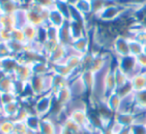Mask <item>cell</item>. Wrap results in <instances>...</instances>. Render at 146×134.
I'll use <instances>...</instances> for the list:
<instances>
[{
  "label": "cell",
  "instance_id": "obj_1",
  "mask_svg": "<svg viewBox=\"0 0 146 134\" xmlns=\"http://www.w3.org/2000/svg\"><path fill=\"white\" fill-rule=\"evenodd\" d=\"M131 85L134 92L146 89V71L137 72L131 79Z\"/></svg>",
  "mask_w": 146,
  "mask_h": 134
},
{
  "label": "cell",
  "instance_id": "obj_2",
  "mask_svg": "<svg viewBox=\"0 0 146 134\" xmlns=\"http://www.w3.org/2000/svg\"><path fill=\"white\" fill-rule=\"evenodd\" d=\"M133 98L137 107H139L140 109L146 110V89L138 92H134Z\"/></svg>",
  "mask_w": 146,
  "mask_h": 134
},
{
  "label": "cell",
  "instance_id": "obj_3",
  "mask_svg": "<svg viewBox=\"0 0 146 134\" xmlns=\"http://www.w3.org/2000/svg\"><path fill=\"white\" fill-rule=\"evenodd\" d=\"M129 51L131 56L137 57L138 55L142 54L144 52V46L138 41L132 39V40L129 41Z\"/></svg>",
  "mask_w": 146,
  "mask_h": 134
},
{
  "label": "cell",
  "instance_id": "obj_4",
  "mask_svg": "<svg viewBox=\"0 0 146 134\" xmlns=\"http://www.w3.org/2000/svg\"><path fill=\"white\" fill-rule=\"evenodd\" d=\"M134 40L138 41V42L141 43L143 46H145L146 45V29L144 28V27L136 32Z\"/></svg>",
  "mask_w": 146,
  "mask_h": 134
},
{
  "label": "cell",
  "instance_id": "obj_5",
  "mask_svg": "<svg viewBox=\"0 0 146 134\" xmlns=\"http://www.w3.org/2000/svg\"><path fill=\"white\" fill-rule=\"evenodd\" d=\"M144 53H145V54H146V45H145V46H144Z\"/></svg>",
  "mask_w": 146,
  "mask_h": 134
},
{
  "label": "cell",
  "instance_id": "obj_6",
  "mask_svg": "<svg viewBox=\"0 0 146 134\" xmlns=\"http://www.w3.org/2000/svg\"><path fill=\"white\" fill-rule=\"evenodd\" d=\"M145 127H146V123H145Z\"/></svg>",
  "mask_w": 146,
  "mask_h": 134
}]
</instances>
